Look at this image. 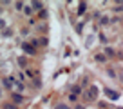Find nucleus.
Segmentation results:
<instances>
[{
    "instance_id": "obj_1",
    "label": "nucleus",
    "mask_w": 123,
    "mask_h": 109,
    "mask_svg": "<svg viewBox=\"0 0 123 109\" xmlns=\"http://www.w3.org/2000/svg\"><path fill=\"white\" fill-rule=\"evenodd\" d=\"M85 98H87V100H91V102L96 100V98H98V87H96V86H91L87 91H85Z\"/></svg>"
},
{
    "instance_id": "obj_2",
    "label": "nucleus",
    "mask_w": 123,
    "mask_h": 109,
    "mask_svg": "<svg viewBox=\"0 0 123 109\" xmlns=\"http://www.w3.org/2000/svg\"><path fill=\"white\" fill-rule=\"evenodd\" d=\"M22 49L25 51L27 54H31V56H33V54H36V47H35V46H31L29 42H24V44H22Z\"/></svg>"
},
{
    "instance_id": "obj_3",
    "label": "nucleus",
    "mask_w": 123,
    "mask_h": 109,
    "mask_svg": "<svg viewBox=\"0 0 123 109\" xmlns=\"http://www.w3.org/2000/svg\"><path fill=\"white\" fill-rule=\"evenodd\" d=\"M105 93H107V96H111L112 100H116V98L119 96V93H118V91H112V89H105Z\"/></svg>"
},
{
    "instance_id": "obj_4",
    "label": "nucleus",
    "mask_w": 123,
    "mask_h": 109,
    "mask_svg": "<svg viewBox=\"0 0 123 109\" xmlns=\"http://www.w3.org/2000/svg\"><path fill=\"white\" fill-rule=\"evenodd\" d=\"M22 100H24V98H22V95H18V93H15V95H13V102H15V104H20Z\"/></svg>"
},
{
    "instance_id": "obj_5",
    "label": "nucleus",
    "mask_w": 123,
    "mask_h": 109,
    "mask_svg": "<svg viewBox=\"0 0 123 109\" xmlns=\"http://www.w3.org/2000/svg\"><path fill=\"white\" fill-rule=\"evenodd\" d=\"M85 9H87V4H85V2H81V4H80V7H78V13H80V15H83V13H85Z\"/></svg>"
},
{
    "instance_id": "obj_6",
    "label": "nucleus",
    "mask_w": 123,
    "mask_h": 109,
    "mask_svg": "<svg viewBox=\"0 0 123 109\" xmlns=\"http://www.w3.org/2000/svg\"><path fill=\"white\" fill-rule=\"evenodd\" d=\"M105 54H107V56H114V54H116V51L112 49V47H107V49H105Z\"/></svg>"
},
{
    "instance_id": "obj_7",
    "label": "nucleus",
    "mask_w": 123,
    "mask_h": 109,
    "mask_svg": "<svg viewBox=\"0 0 123 109\" xmlns=\"http://www.w3.org/2000/svg\"><path fill=\"white\" fill-rule=\"evenodd\" d=\"M2 82H4V86H6V87H11V86H13V80H11V78H4Z\"/></svg>"
},
{
    "instance_id": "obj_8",
    "label": "nucleus",
    "mask_w": 123,
    "mask_h": 109,
    "mask_svg": "<svg viewBox=\"0 0 123 109\" xmlns=\"http://www.w3.org/2000/svg\"><path fill=\"white\" fill-rule=\"evenodd\" d=\"M33 7H35V9H40V11H42V9H43V6L40 4V2H33Z\"/></svg>"
},
{
    "instance_id": "obj_9",
    "label": "nucleus",
    "mask_w": 123,
    "mask_h": 109,
    "mask_svg": "<svg viewBox=\"0 0 123 109\" xmlns=\"http://www.w3.org/2000/svg\"><path fill=\"white\" fill-rule=\"evenodd\" d=\"M69 100H71V102H76V100H78V96H76V95L73 93V95H71V96H69Z\"/></svg>"
},
{
    "instance_id": "obj_10",
    "label": "nucleus",
    "mask_w": 123,
    "mask_h": 109,
    "mask_svg": "<svg viewBox=\"0 0 123 109\" xmlns=\"http://www.w3.org/2000/svg\"><path fill=\"white\" fill-rule=\"evenodd\" d=\"M54 109H67V105H65V104H58Z\"/></svg>"
},
{
    "instance_id": "obj_11",
    "label": "nucleus",
    "mask_w": 123,
    "mask_h": 109,
    "mask_svg": "<svg viewBox=\"0 0 123 109\" xmlns=\"http://www.w3.org/2000/svg\"><path fill=\"white\" fill-rule=\"evenodd\" d=\"M96 58H98V60H100V62H103V60H105V58H107V56H105V54H98Z\"/></svg>"
},
{
    "instance_id": "obj_12",
    "label": "nucleus",
    "mask_w": 123,
    "mask_h": 109,
    "mask_svg": "<svg viewBox=\"0 0 123 109\" xmlns=\"http://www.w3.org/2000/svg\"><path fill=\"white\" fill-rule=\"evenodd\" d=\"M15 7H16V9H22V7H24V4H22V2H16Z\"/></svg>"
},
{
    "instance_id": "obj_13",
    "label": "nucleus",
    "mask_w": 123,
    "mask_h": 109,
    "mask_svg": "<svg viewBox=\"0 0 123 109\" xmlns=\"http://www.w3.org/2000/svg\"><path fill=\"white\" fill-rule=\"evenodd\" d=\"M24 9H25V15H31V13H33V9H31L29 6H27V7H24Z\"/></svg>"
},
{
    "instance_id": "obj_14",
    "label": "nucleus",
    "mask_w": 123,
    "mask_h": 109,
    "mask_svg": "<svg viewBox=\"0 0 123 109\" xmlns=\"http://www.w3.org/2000/svg\"><path fill=\"white\" fill-rule=\"evenodd\" d=\"M116 11H118V13H121V11H123V6H121V4H119V6H118V7H116Z\"/></svg>"
},
{
    "instance_id": "obj_15",
    "label": "nucleus",
    "mask_w": 123,
    "mask_h": 109,
    "mask_svg": "<svg viewBox=\"0 0 123 109\" xmlns=\"http://www.w3.org/2000/svg\"><path fill=\"white\" fill-rule=\"evenodd\" d=\"M76 109H83V107H81V105H78V107H76Z\"/></svg>"
},
{
    "instance_id": "obj_16",
    "label": "nucleus",
    "mask_w": 123,
    "mask_h": 109,
    "mask_svg": "<svg viewBox=\"0 0 123 109\" xmlns=\"http://www.w3.org/2000/svg\"><path fill=\"white\" fill-rule=\"evenodd\" d=\"M0 95H2V91H0Z\"/></svg>"
},
{
    "instance_id": "obj_17",
    "label": "nucleus",
    "mask_w": 123,
    "mask_h": 109,
    "mask_svg": "<svg viewBox=\"0 0 123 109\" xmlns=\"http://www.w3.org/2000/svg\"><path fill=\"white\" fill-rule=\"evenodd\" d=\"M67 109H69V107H67Z\"/></svg>"
}]
</instances>
